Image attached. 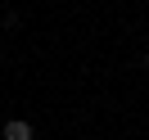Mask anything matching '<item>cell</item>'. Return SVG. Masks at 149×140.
Instances as JSON below:
<instances>
[{
  "label": "cell",
  "mask_w": 149,
  "mask_h": 140,
  "mask_svg": "<svg viewBox=\"0 0 149 140\" xmlns=\"http://www.w3.org/2000/svg\"><path fill=\"white\" fill-rule=\"evenodd\" d=\"M0 136H5V140H32L36 131H32V122H23V118H9L5 127H0Z\"/></svg>",
  "instance_id": "6da1fadb"
},
{
  "label": "cell",
  "mask_w": 149,
  "mask_h": 140,
  "mask_svg": "<svg viewBox=\"0 0 149 140\" xmlns=\"http://www.w3.org/2000/svg\"><path fill=\"white\" fill-rule=\"evenodd\" d=\"M145 68H149V54H145Z\"/></svg>",
  "instance_id": "7a4b0ae2"
},
{
  "label": "cell",
  "mask_w": 149,
  "mask_h": 140,
  "mask_svg": "<svg viewBox=\"0 0 149 140\" xmlns=\"http://www.w3.org/2000/svg\"><path fill=\"white\" fill-rule=\"evenodd\" d=\"M0 127H5V118H0Z\"/></svg>",
  "instance_id": "3957f363"
}]
</instances>
